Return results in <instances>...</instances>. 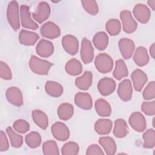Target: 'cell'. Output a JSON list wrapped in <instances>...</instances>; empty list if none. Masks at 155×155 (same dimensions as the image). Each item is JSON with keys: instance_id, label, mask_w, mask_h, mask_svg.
<instances>
[{"instance_id": "obj_31", "label": "cell", "mask_w": 155, "mask_h": 155, "mask_svg": "<svg viewBox=\"0 0 155 155\" xmlns=\"http://www.w3.org/2000/svg\"><path fill=\"white\" fill-rule=\"evenodd\" d=\"M74 108L73 105L69 103H62L58 108L57 113L58 117L63 120L70 119L73 115Z\"/></svg>"}, {"instance_id": "obj_47", "label": "cell", "mask_w": 155, "mask_h": 155, "mask_svg": "<svg viewBox=\"0 0 155 155\" xmlns=\"http://www.w3.org/2000/svg\"><path fill=\"white\" fill-rule=\"evenodd\" d=\"M147 3L149 5V6H150V7L152 8L153 10H155V0L148 1Z\"/></svg>"}, {"instance_id": "obj_22", "label": "cell", "mask_w": 155, "mask_h": 155, "mask_svg": "<svg viewBox=\"0 0 155 155\" xmlns=\"http://www.w3.org/2000/svg\"><path fill=\"white\" fill-rule=\"evenodd\" d=\"M113 123L108 119H98L94 124V130L100 135H106L109 134L112 129Z\"/></svg>"}, {"instance_id": "obj_19", "label": "cell", "mask_w": 155, "mask_h": 155, "mask_svg": "<svg viewBox=\"0 0 155 155\" xmlns=\"http://www.w3.org/2000/svg\"><path fill=\"white\" fill-rule=\"evenodd\" d=\"M74 103L83 110H90L93 106V100L87 93L79 92L75 94Z\"/></svg>"}, {"instance_id": "obj_13", "label": "cell", "mask_w": 155, "mask_h": 155, "mask_svg": "<svg viewBox=\"0 0 155 155\" xmlns=\"http://www.w3.org/2000/svg\"><path fill=\"white\" fill-rule=\"evenodd\" d=\"M5 96L8 101L13 105L21 107L23 105L22 93L18 87H11L8 88L6 90Z\"/></svg>"}, {"instance_id": "obj_45", "label": "cell", "mask_w": 155, "mask_h": 155, "mask_svg": "<svg viewBox=\"0 0 155 155\" xmlns=\"http://www.w3.org/2000/svg\"><path fill=\"white\" fill-rule=\"evenodd\" d=\"M87 155H93V154H99V155H103L104 154V153L102 150V149L100 148L99 146H98L96 144H92L90 145L86 151Z\"/></svg>"}, {"instance_id": "obj_10", "label": "cell", "mask_w": 155, "mask_h": 155, "mask_svg": "<svg viewBox=\"0 0 155 155\" xmlns=\"http://www.w3.org/2000/svg\"><path fill=\"white\" fill-rule=\"evenodd\" d=\"M135 18L142 24L147 23L151 17V11L149 8L143 4H136L133 10Z\"/></svg>"}, {"instance_id": "obj_36", "label": "cell", "mask_w": 155, "mask_h": 155, "mask_svg": "<svg viewBox=\"0 0 155 155\" xmlns=\"http://www.w3.org/2000/svg\"><path fill=\"white\" fill-rule=\"evenodd\" d=\"M42 148L43 153L45 155H58L59 154L57 143L52 140L44 142Z\"/></svg>"}, {"instance_id": "obj_37", "label": "cell", "mask_w": 155, "mask_h": 155, "mask_svg": "<svg viewBox=\"0 0 155 155\" xmlns=\"http://www.w3.org/2000/svg\"><path fill=\"white\" fill-rule=\"evenodd\" d=\"M143 147L145 148H153L155 146V131L153 129L147 130L142 136Z\"/></svg>"}, {"instance_id": "obj_26", "label": "cell", "mask_w": 155, "mask_h": 155, "mask_svg": "<svg viewBox=\"0 0 155 155\" xmlns=\"http://www.w3.org/2000/svg\"><path fill=\"white\" fill-rule=\"evenodd\" d=\"M99 143L102 147L107 154L113 155L116 153L117 150L116 144L114 139L111 137H101L99 139Z\"/></svg>"}, {"instance_id": "obj_12", "label": "cell", "mask_w": 155, "mask_h": 155, "mask_svg": "<svg viewBox=\"0 0 155 155\" xmlns=\"http://www.w3.org/2000/svg\"><path fill=\"white\" fill-rule=\"evenodd\" d=\"M62 45L65 51L71 55H74L78 51L79 41L73 35H67L64 36L62 39Z\"/></svg>"}, {"instance_id": "obj_17", "label": "cell", "mask_w": 155, "mask_h": 155, "mask_svg": "<svg viewBox=\"0 0 155 155\" xmlns=\"http://www.w3.org/2000/svg\"><path fill=\"white\" fill-rule=\"evenodd\" d=\"M131 78L136 91L139 92L143 89L148 81V77L145 73L140 69H136L133 71Z\"/></svg>"}, {"instance_id": "obj_5", "label": "cell", "mask_w": 155, "mask_h": 155, "mask_svg": "<svg viewBox=\"0 0 155 155\" xmlns=\"http://www.w3.org/2000/svg\"><path fill=\"white\" fill-rule=\"evenodd\" d=\"M20 16L22 26L25 28L37 30L39 27L37 23L32 20L30 7L26 5H22L20 7Z\"/></svg>"}, {"instance_id": "obj_29", "label": "cell", "mask_w": 155, "mask_h": 155, "mask_svg": "<svg viewBox=\"0 0 155 155\" xmlns=\"http://www.w3.org/2000/svg\"><path fill=\"white\" fill-rule=\"evenodd\" d=\"M93 43L99 50H103L107 48L108 44V36L104 31L96 33L93 38Z\"/></svg>"}, {"instance_id": "obj_39", "label": "cell", "mask_w": 155, "mask_h": 155, "mask_svg": "<svg viewBox=\"0 0 155 155\" xmlns=\"http://www.w3.org/2000/svg\"><path fill=\"white\" fill-rule=\"evenodd\" d=\"M81 4L85 10L91 15H96L99 12V7L96 1L82 0Z\"/></svg>"}, {"instance_id": "obj_27", "label": "cell", "mask_w": 155, "mask_h": 155, "mask_svg": "<svg viewBox=\"0 0 155 155\" xmlns=\"http://www.w3.org/2000/svg\"><path fill=\"white\" fill-rule=\"evenodd\" d=\"M31 116L34 122L41 129H47L48 125V119L47 114L41 110H34L31 112Z\"/></svg>"}, {"instance_id": "obj_4", "label": "cell", "mask_w": 155, "mask_h": 155, "mask_svg": "<svg viewBox=\"0 0 155 155\" xmlns=\"http://www.w3.org/2000/svg\"><path fill=\"white\" fill-rule=\"evenodd\" d=\"M120 18L122 22L123 30L127 33H132L137 28V23L133 18L131 12L127 10L120 13Z\"/></svg>"}, {"instance_id": "obj_11", "label": "cell", "mask_w": 155, "mask_h": 155, "mask_svg": "<svg viewBox=\"0 0 155 155\" xmlns=\"http://www.w3.org/2000/svg\"><path fill=\"white\" fill-rule=\"evenodd\" d=\"M128 122L130 126L137 132H142L146 129V119L140 112L133 113L129 117Z\"/></svg>"}, {"instance_id": "obj_32", "label": "cell", "mask_w": 155, "mask_h": 155, "mask_svg": "<svg viewBox=\"0 0 155 155\" xmlns=\"http://www.w3.org/2000/svg\"><path fill=\"white\" fill-rule=\"evenodd\" d=\"M128 74L127 67L122 59H118L116 62L115 68L113 73V77L117 80H120L123 78L127 77Z\"/></svg>"}, {"instance_id": "obj_24", "label": "cell", "mask_w": 155, "mask_h": 155, "mask_svg": "<svg viewBox=\"0 0 155 155\" xmlns=\"http://www.w3.org/2000/svg\"><path fill=\"white\" fill-rule=\"evenodd\" d=\"M94 108L97 114L101 117H108L111 113V107L110 104L104 99L96 100Z\"/></svg>"}, {"instance_id": "obj_23", "label": "cell", "mask_w": 155, "mask_h": 155, "mask_svg": "<svg viewBox=\"0 0 155 155\" xmlns=\"http://www.w3.org/2000/svg\"><path fill=\"white\" fill-rule=\"evenodd\" d=\"M149 56L147 49L143 47H139L136 48L133 60L136 64L139 67L146 65L149 62Z\"/></svg>"}, {"instance_id": "obj_16", "label": "cell", "mask_w": 155, "mask_h": 155, "mask_svg": "<svg viewBox=\"0 0 155 155\" xmlns=\"http://www.w3.org/2000/svg\"><path fill=\"white\" fill-rule=\"evenodd\" d=\"M116 87V82L110 78H103L97 84V89L102 96H108L113 93Z\"/></svg>"}, {"instance_id": "obj_35", "label": "cell", "mask_w": 155, "mask_h": 155, "mask_svg": "<svg viewBox=\"0 0 155 155\" xmlns=\"http://www.w3.org/2000/svg\"><path fill=\"white\" fill-rule=\"evenodd\" d=\"M105 28L111 36L117 35L121 30V24L117 19H110L105 24Z\"/></svg>"}, {"instance_id": "obj_33", "label": "cell", "mask_w": 155, "mask_h": 155, "mask_svg": "<svg viewBox=\"0 0 155 155\" xmlns=\"http://www.w3.org/2000/svg\"><path fill=\"white\" fill-rule=\"evenodd\" d=\"M25 140L29 147L35 148L41 145L42 139L39 133L36 131H31L26 135Z\"/></svg>"}, {"instance_id": "obj_25", "label": "cell", "mask_w": 155, "mask_h": 155, "mask_svg": "<svg viewBox=\"0 0 155 155\" xmlns=\"http://www.w3.org/2000/svg\"><path fill=\"white\" fill-rule=\"evenodd\" d=\"M46 93L53 97H60L64 91L62 86L58 82L52 81H48L45 85Z\"/></svg>"}, {"instance_id": "obj_44", "label": "cell", "mask_w": 155, "mask_h": 155, "mask_svg": "<svg viewBox=\"0 0 155 155\" xmlns=\"http://www.w3.org/2000/svg\"><path fill=\"white\" fill-rule=\"evenodd\" d=\"M9 148V143L6 134L3 131H0V151H5Z\"/></svg>"}, {"instance_id": "obj_6", "label": "cell", "mask_w": 155, "mask_h": 155, "mask_svg": "<svg viewBox=\"0 0 155 155\" xmlns=\"http://www.w3.org/2000/svg\"><path fill=\"white\" fill-rule=\"evenodd\" d=\"M53 137L58 140L65 141L70 137V130L67 125L61 122H57L53 124L51 128Z\"/></svg>"}, {"instance_id": "obj_20", "label": "cell", "mask_w": 155, "mask_h": 155, "mask_svg": "<svg viewBox=\"0 0 155 155\" xmlns=\"http://www.w3.org/2000/svg\"><path fill=\"white\" fill-rule=\"evenodd\" d=\"M20 44L24 45H33L39 39V36L35 32L22 30L18 36Z\"/></svg>"}, {"instance_id": "obj_8", "label": "cell", "mask_w": 155, "mask_h": 155, "mask_svg": "<svg viewBox=\"0 0 155 155\" xmlns=\"http://www.w3.org/2000/svg\"><path fill=\"white\" fill-rule=\"evenodd\" d=\"M40 32L43 37L51 39H55L61 35L60 28L51 21L44 23L41 26Z\"/></svg>"}, {"instance_id": "obj_42", "label": "cell", "mask_w": 155, "mask_h": 155, "mask_svg": "<svg viewBox=\"0 0 155 155\" xmlns=\"http://www.w3.org/2000/svg\"><path fill=\"white\" fill-rule=\"evenodd\" d=\"M141 110L146 115L154 116L155 114V101L143 102L141 105Z\"/></svg>"}, {"instance_id": "obj_40", "label": "cell", "mask_w": 155, "mask_h": 155, "mask_svg": "<svg viewBox=\"0 0 155 155\" xmlns=\"http://www.w3.org/2000/svg\"><path fill=\"white\" fill-rule=\"evenodd\" d=\"M14 130L19 133H25L30 130V125L25 120L18 119L15 121L13 124Z\"/></svg>"}, {"instance_id": "obj_1", "label": "cell", "mask_w": 155, "mask_h": 155, "mask_svg": "<svg viewBox=\"0 0 155 155\" xmlns=\"http://www.w3.org/2000/svg\"><path fill=\"white\" fill-rule=\"evenodd\" d=\"M52 65L53 63L40 59L35 55H32L29 61V67L31 70L40 75L47 74Z\"/></svg>"}, {"instance_id": "obj_9", "label": "cell", "mask_w": 155, "mask_h": 155, "mask_svg": "<svg viewBox=\"0 0 155 155\" xmlns=\"http://www.w3.org/2000/svg\"><path fill=\"white\" fill-rule=\"evenodd\" d=\"M81 58L82 62L87 64H89L94 58V48L91 42L84 38L81 42Z\"/></svg>"}, {"instance_id": "obj_34", "label": "cell", "mask_w": 155, "mask_h": 155, "mask_svg": "<svg viewBox=\"0 0 155 155\" xmlns=\"http://www.w3.org/2000/svg\"><path fill=\"white\" fill-rule=\"evenodd\" d=\"M6 133L8 136L11 145L15 148H19L23 143V137L22 136L14 131L12 127H8L6 129Z\"/></svg>"}, {"instance_id": "obj_3", "label": "cell", "mask_w": 155, "mask_h": 155, "mask_svg": "<svg viewBox=\"0 0 155 155\" xmlns=\"http://www.w3.org/2000/svg\"><path fill=\"white\" fill-rule=\"evenodd\" d=\"M94 65L96 69L101 73H107L113 67V60L107 53H99L95 58Z\"/></svg>"}, {"instance_id": "obj_41", "label": "cell", "mask_w": 155, "mask_h": 155, "mask_svg": "<svg viewBox=\"0 0 155 155\" xmlns=\"http://www.w3.org/2000/svg\"><path fill=\"white\" fill-rule=\"evenodd\" d=\"M142 96L145 100H151L155 97V82L151 81L145 88Z\"/></svg>"}, {"instance_id": "obj_46", "label": "cell", "mask_w": 155, "mask_h": 155, "mask_svg": "<svg viewBox=\"0 0 155 155\" xmlns=\"http://www.w3.org/2000/svg\"><path fill=\"white\" fill-rule=\"evenodd\" d=\"M150 53L153 59H155V44L153 43L150 47Z\"/></svg>"}, {"instance_id": "obj_28", "label": "cell", "mask_w": 155, "mask_h": 155, "mask_svg": "<svg viewBox=\"0 0 155 155\" xmlns=\"http://www.w3.org/2000/svg\"><path fill=\"white\" fill-rule=\"evenodd\" d=\"M128 127L125 120L123 119H117L115 120L113 129V134L115 137L123 138L128 134Z\"/></svg>"}, {"instance_id": "obj_18", "label": "cell", "mask_w": 155, "mask_h": 155, "mask_svg": "<svg viewBox=\"0 0 155 155\" xmlns=\"http://www.w3.org/2000/svg\"><path fill=\"white\" fill-rule=\"evenodd\" d=\"M36 51L39 56L43 58H48L53 53L54 45L50 41L42 39L38 43Z\"/></svg>"}, {"instance_id": "obj_43", "label": "cell", "mask_w": 155, "mask_h": 155, "mask_svg": "<svg viewBox=\"0 0 155 155\" xmlns=\"http://www.w3.org/2000/svg\"><path fill=\"white\" fill-rule=\"evenodd\" d=\"M0 76L4 80H10L12 78V74L10 67L3 61L0 62Z\"/></svg>"}, {"instance_id": "obj_2", "label": "cell", "mask_w": 155, "mask_h": 155, "mask_svg": "<svg viewBox=\"0 0 155 155\" xmlns=\"http://www.w3.org/2000/svg\"><path fill=\"white\" fill-rule=\"evenodd\" d=\"M7 18L8 22L13 29L15 31L20 28L19 5L17 1H10L7 6Z\"/></svg>"}, {"instance_id": "obj_48", "label": "cell", "mask_w": 155, "mask_h": 155, "mask_svg": "<svg viewBox=\"0 0 155 155\" xmlns=\"http://www.w3.org/2000/svg\"><path fill=\"white\" fill-rule=\"evenodd\" d=\"M154 120H155V119H154V117L153 118V127L154 128L155 127V125H154Z\"/></svg>"}, {"instance_id": "obj_30", "label": "cell", "mask_w": 155, "mask_h": 155, "mask_svg": "<svg viewBox=\"0 0 155 155\" xmlns=\"http://www.w3.org/2000/svg\"><path fill=\"white\" fill-rule=\"evenodd\" d=\"M65 70L68 74L71 76H77L82 73V65L79 60L71 59L66 63Z\"/></svg>"}, {"instance_id": "obj_15", "label": "cell", "mask_w": 155, "mask_h": 155, "mask_svg": "<svg viewBox=\"0 0 155 155\" xmlns=\"http://www.w3.org/2000/svg\"><path fill=\"white\" fill-rule=\"evenodd\" d=\"M117 94L120 99L123 101H128L131 99L133 88L130 79H125L119 83L117 88Z\"/></svg>"}, {"instance_id": "obj_7", "label": "cell", "mask_w": 155, "mask_h": 155, "mask_svg": "<svg viewBox=\"0 0 155 155\" xmlns=\"http://www.w3.org/2000/svg\"><path fill=\"white\" fill-rule=\"evenodd\" d=\"M50 7L45 1L39 2L35 12L33 13V18L39 23H42L46 21L50 15Z\"/></svg>"}, {"instance_id": "obj_14", "label": "cell", "mask_w": 155, "mask_h": 155, "mask_svg": "<svg viewBox=\"0 0 155 155\" xmlns=\"http://www.w3.org/2000/svg\"><path fill=\"white\" fill-rule=\"evenodd\" d=\"M118 44L122 57L125 59L131 58L135 48V44L133 41L128 38H122L119 41Z\"/></svg>"}, {"instance_id": "obj_38", "label": "cell", "mask_w": 155, "mask_h": 155, "mask_svg": "<svg viewBox=\"0 0 155 155\" xmlns=\"http://www.w3.org/2000/svg\"><path fill=\"white\" fill-rule=\"evenodd\" d=\"M79 147L74 142H68L65 143L61 149V153L64 155H76L79 153Z\"/></svg>"}, {"instance_id": "obj_21", "label": "cell", "mask_w": 155, "mask_h": 155, "mask_svg": "<svg viewBox=\"0 0 155 155\" xmlns=\"http://www.w3.org/2000/svg\"><path fill=\"white\" fill-rule=\"evenodd\" d=\"M93 83V74L90 71H85L84 74L76 78V86L82 90H87Z\"/></svg>"}]
</instances>
